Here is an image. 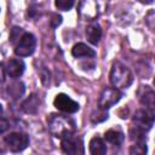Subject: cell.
I'll list each match as a JSON object with an SVG mask.
<instances>
[{"label": "cell", "instance_id": "obj_1", "mask_svg": "<svg viewBox=\"0 0 155 155\" xmlns=\"http://www.w3.org/2000/svg\"><path fill=\"white\" fill-rule=\"evenodd\" d=\"M50 132L57 138H64L75 132V122L63 115H51L48 119Z\"/></svg>", "mask_w": 155, "mask_h": 155}, {"label": "cell", "instance_id": "obj_2", "mask_svg": "<svg viewBox=\"0 0 155 155\" xmlns=\"http://www.w3.org/2000/svg\"><path fill=\"white\" fill-rule=\"evenodd\" d=\"M133 81L131 70L120 62H115L110 70V82L115 88H127Z\"/></svg>", "mask_w": 155, "mask_h": 155}, {"label": "cell", "instance_id": "obj_3", "mask_svg": "<svg viewBox=\"0 0 155 155\" xmlns=\"http://www.w3.org/2000/svg\"><path fill=\"white\" fill-rule=\"evenodd\" d=\"M35 46H36L35 36L30 33H23V35L19 38V40L16 44L15 53L19 57L30 56L35 51Z\"/></svg>", "mask_w": 155, "mask_h": 155}, {"label": "cell", "instance_id": "obj_4", "mask_svg": "<svg viewBox=\"0 0 155 155\" xmlns=\"http://www.w3.org/2000/svg\"><path fill=\"white\" fill-rule=\"evenodd\" d=\"M5 143L13 153L24 150L29 144V137L22 132H12L5 137Z\"/></svg>", "mask_w": 155, "mask_h": 155}, {"label": "cell", "instance_id": "obj_5", "mask_svg": "<svg viewBox=\"0 0 155 155\" xmlns=\"http://www.w3.org/2000/svg\"><path fill=\"white\" fill-rule=\"evenodd\" d=\"M121 98V93L117 88L115 87H107L103 90V92L99 96L98 99V105L101 109H109L114 104H116Z\"/></svg>", "mask_w": 155, "mask_h": 155}, {"label": "cell", "instance_id": "obj_6", "mask_svg": "<svg viewBox=\"0 0 155 155\" xmlns=\"http://www.w3.org/2000/svg\"><path fill=\"white\" fill-rule=\"evenodd\" d=\"M61 147L65 154H70V155L84 154V144H82L81 138L74 137L73 134H69V136L62 138Z\"/></svg>", "mask_w": 155, "mask_h": 155}, {"label": "cell", "instance_id": "obj_7", "mask_svg": "<svg viewBox=\"0 0 155 155\" xmlns=\"http://www.w3.org/2000/svg\"><path fill=\"white\" fill-rule=\"evenodd\" d=\"M53 104L58 110L64 111V113H69V114L76 113L80 108L78 102H75L74 99H71L69 96H67L64 93H58L53 101Z\"/></svg>", "mask_w": 155, "mask_h": 155}, {"label": "cell", "instance_id": "obj_8", "mask_svg": "<svg viewBox=\"0 0 155 155\" xmlns=\"http://www.w3.org/2000/svg\"><path fill=\"white\" fill-rule=\"evenodd\" d=\"M133 122H136V127H138L142 131H148L151 128L154 122L153 111L149 109H142L138 110L133 116Z\"/></svg>", "mask_w": 155, "mask_h": 155}, {"label": "cell", "instance_id": "obj_9", "mask_svg": "<svg viewBox=\"0 0 155 155\" xmlns=\"http://www.w3.org/2000/svg\"><path fill=\"white\" fill-rule=\"evenodd\" d=\"M139 101L142 104H144L149 110L154 109V102H155V94L154 91L149 86H140L138 91Z\"/></svg>", "mask_w": 155, "mask_h": 155}, {"label": "cell", "instance_id": "obj_10", "mask_svg": "<svg viewBox=\"0 0 155 155\" xmlns=\"http://www.w3.org/2000/svg\"><path fill=\"white\" fill-rule=\"evenodd\" d=\"M5 71L11 76V78H18L23 74L24 71V63L21 59H8L6 62V68Z\"/></svg>", "mask_w": 155, "mask_h": 155}, {"label": "cell", "instance_id": "obj_11", "mask_svg": "<svg viewBox=\"0 0 155 155\" xmlns=\"http://www.w3.org/2000/svg\"><path fill=\"white\" fill-rule=\"evenodd\" d=\"M71 54L76 58H90V57H94L96 52L87 45L79 42V44L74 45V47L71 48Z\"/></svg>", "mask_w": 155, "mask_h": 155}, {"label": "cell", "instance_id": "obj_12", "mask_svg": "<svg viewBox=\"0 0 155 155\" xmlns=\"http://www.w3.org/2000/svg\"><path fill=\"white\" fill-rule=\"evenodd\" d=\"M102 36V29L101 27L97 24V23H93V24H90L87 28H86V38L87 40L93 44V45H97L99 42V39Z\"/></svg>", "mask_w": 155, "mask_h": 155}, {"label": "cell", "instance_id": "obj_13", "mask_svg": "<svg viewBox=\"0 0 155 155\" xmlns=\"http://www.w3.org/2000/svg\"><path fill=\"white\" fill-rule=\"evenodd\" d=\"M39 105H40L39 97L36 94H30L22 104V109L28 114H35L39 109Z\"/></svg>", "mask_w": 155, "mask_h": 155}, {"label": "cell", "instance_id": "obj_14", "mask_svg": "<svg viewBox=\"0 0 155 155\" xmlns=\"http://www.w3.org/2000/svg\"><path fill=\"white\" fill-rule=\"evenodd\" d=\"M90 153L92 155H104L107 153V145L99 137H93L90 140Z\"/></svg>", "mask_w": 155, "mask_h": 155}, {"label": "cell", "instance_id": "obj_15", "mask_svg": "<svg viewBox=\"0 0 155 155\" xmlns=\"http://www.w3.org/2000/svg\"><path fill=\"white\" fill-rule=\"evenodd\" d=\"M105 139L107 142L114 144V145H120L122 142H124V133L120 131V130H108L105 132Z\"/></svg>", "mask_w": 155, "mask_h": 155}, {"label": "cell", "instance_id": "obj_16", "mask_svg": "<svg viewBox=\"0 0 155 155\" xmlns=\"http://www.w3.org/2000/svg\"><path fill=\"white\" fill-rule=\"evenodd\" d=\"M7 91H8V93H10L13 98H18V97H21V96L23 94V92H24V85H23L22 82H13V84H11V85L8 86Z\"/></svg>", "mask_w": 155, "mask_h": 155}, {"label": "cell", "instance_id": "obj_17", "mask_svg": "<svg viewBox=\"0 0 155 155\" xmlns=\"http://www.w3.org/2000/svg\"><path fill=\"white\" fill-rule=\"evenodd\" d=\"M54 5L61 11H68L73 7L74 0H54Z\"/></svg>", "mask_w": 155, "mask_h": 155}, {"label": "cell", "instance_id": "obj_18", "mask_svg": "<svg viewBox=\"0 0 155 155\" xmlns=\"http://www.w3.org/2000/svg\"><path fill=\"white\" fill-rule=\"evenodd\" d=\"M99 109H101V108H99ZM105 119H108V114L104 111V109H101L97 114L93 113V114L91 115V120H92L93 122H101V121H104Z\"/></svg>", "mask_w": 155, "mask_h": 155}, {"label": "cell", "instance_id": "obj_19", "mask_svg": "<svg viewBox=\"0 0 155 155\" xmlns=\"http://www.w3.org/2000/svg\"><path fill=\"white\" fill-rule=\"evenodd\" d=\"M23 30H22V28H17V27H15V28H12V30H11V34H10V39H11V42L12 44H15L16 41H18L19 40V38L23 35Z\"/></svg>", "mask_w": 155, "mask_h": 155}, {"label": "cell", "instance_id": "obj_20", "mask_svg": "<svg viewBox=\"0 0 155 155\" xmlns=\"http://www.w3.org/2000/svg\"><path fill=\"white\" fill-rule=\"evenodd\" d=\"M50 23H51V25L52 27H58L61 23H62V17L59 16V15H52V18H51V21H50Z\"/></svg>", "mask_w": 155, "mask_h": 155}, {"label": "cell", "instance_id": "obj_21", "mask_svg": "<svg viewBox=\"0 0 155 155\" xmlns=\"http://www.w3.org/2000/svg\"><path fill=\"white\" fill-rule=\"evenodd\" d=\"M7 128H8V122H7L5 119H2V117L0 116V133L5 132Z\"/></svg>", "mask_w": 155, "mask_h": 155}, {"label": "cell", "instance_id": "obj_22", "mask_svg": "<svg viewBox=\"0 0 155 155\" xmlns=\"http://www.w3.org/2000/svg\"><path fill=\"white\" fill-rule=\"evenodd\" d=\"M4 76H5V69L2 68V65H0V82L4 81Z\"/></svg>", "mask_w": 155, "mask_h": 155}, {"label": "cell", "instance_id": "obj_23", "mask_svg": "<svg viewBox=\"0 0 155 155\" xmlns=\"http://www.w3.org/2000/svg\"><path fill=\"white\" fill-rule=\"evenodd\" d=\"M140 2H143V4H151L153 2V0H139Z\"/></svg>", "mask_w": 155, "mask_h": 155}, {"label": "cell", "instance_id": "obj_24", "mask_svg": "<svg viewBox=\"0 0 155 155\" xmlns=\"http://www.w3.org/2000/svg\"><path fill=\"white\" fill-rule=\"evenodd\" d=\"M1 115H2V105L0 104V116H1Z\"/></svg>", "mask_w": 155, "mask_h": 155}]
</instances>
